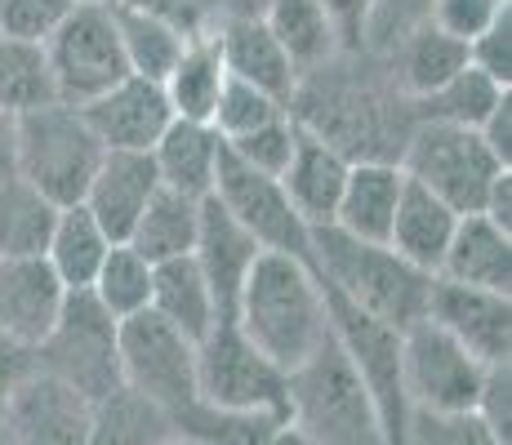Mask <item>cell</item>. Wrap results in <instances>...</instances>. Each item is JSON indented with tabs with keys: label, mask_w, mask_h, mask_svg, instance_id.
<instances>
[{
	"label": "cell",
	"mask_w": 512,
	"mask_h": 445,
	"mask_svg": "<svg viewBox=\"0 0 512 445\" xmlns=\"http://www.w3.org/2000/svg\"><path fill=\"white\" fill-rule=\"evenodd\" d=\"M236 330L285 374L299 370L330 339L326 294L308 263L263 250L236 294Z\"/></svg>",
	"instance_id": "cell-2"
},
{
	"label": "cell",
	"mask_w": 512,
	"mask_h": 445,
	"mask_svg": "<svg viewBox=\"0 0 512 445\" xmlns=\"http://www.w3.org/2000/svg\"><path fill=\"white\" fill-rule=\"evenodd\" d=\"M406 445H504L477 410H410Z\"/></svg>",
	"instance_id": "cell-40"
},
{
	"label": "cell",
	"mask_w": 512,
	"mask_h": 445,
	"mask_svg": "<svg viewBox=\"0 0 512 445\" xmlns=\"http://www.w3.org/2000/svg\"><path fill=\"white\" fill-rule=\"evenodd\" d=\"M223 9H228V14H263V5H268V0H219Z\"/></svg>",
	"instance_id": "cell-50"
},
{
	"label": "cell",
	"mask_w": 512,
	"mask_h": 445,
	"mask_svg": "<svg viewBox=\"0 0 512 445\" xmlns=\"http://www.w3.org/2000/svg\"><path fill=\"white\" fill-rule=\"evenodd\" d=\"M468 63L481 67L495 85L512 89V9H504L477 41H468Z\"/></svg>",
	"instance_id": "cell-44"
},
{
	"label": "cell",
	"mask_w": 512,
	"mask_h": 445,
	"mask_svg": "<svg viewBox=\"0 0 512 445\" xmlns=\"http://www.w3.org/2000/svg\"><path fill=\"white\" fill-rule=\"evenodd\" d=\"M112 14H116V32H121V49H125L130 72L147 76V81H165L170 67L179 63L187 32H179L170 18L152 14L143 5H125V0H112Z\"/></svg>",
	"instance_id": "cell-30"
},
{
	"label": "cell",
	"mask_w": 512,
	"mask_h": 445,
	"mask_svg": "<svg viewBox=\"0 0 512 445\" xmlns=\"http://www.w3.org/2000/svg\"><path fill=\"white\" fill-rule=\"evenodd\" d=\"M392 76H397L401 94L415 103V98L432 94V89H441L450 81L455 72H464L468 67V45L459 41V36L441 32V27H423V32H415L406 45L397 49V54L388 58Z\"/></svg>",
	"instance_id": "cell-32"
},
{
	"label": "cell",
	"mask_w": 512,
	"mask_h": 445,
	"mask_svg": "<svg viewBox=\"0 0 512 445\" xmlns=\"http://www.w3.org/2000/svg\"><path fill=\"white\" fill-rule=\"evenodd\" d=\"M76 9V0H0V36L45 41Z\"/></svg>",
	"instance_id": "cell-42"
},
{
	"label": "cell",
	"mask_w": 512,
	"mask_h": 445,
	"mask_svg": "<svg viewBox=\"0 0 512 445\" xmlns=\"http://www.w3.org/2000/svg\"><path fill=\"white\" fill-rule=\"evenodd\" d=\"M504 9H512L508 0H432V27L459 36V41H477Z\"/></svg>",
	"instance_id": "cell-43"
},
{
	"label": "cell",
	"mask_w": 512,
	"mask_h": 445,
	"mask_svg": "<svg viewBox=\"0 0 512 445\" xmlns=\"http://www.w3.org/2000/svg\"><path fill=\"white\" fill-rule=\"evenodd\" d=\"M36 365L72 383L85 401H103L121 388V321L90 290H67L54 330L36 348Z\"/></svg>",
	"instance_id": "cell-6"
},
{
	"label": "cell",
	"mask_w": 512,
	"mask_h": 445,
	"mask_svg": "<svg viewBox=\"0 0 512 445\" xmlns=\"http://www.w3.org/2000/svg\"><path fill=\"white\" fill-rule=\"evenodd\" d=\"M156 316L174 325L179 334H187L192 343H201L205 334L219 325V308H214V294L205 285L201 267H196L192 254L170 263L152 267V303H147Z\"/></svg>",
	"instance_id": "cell-25"
},
{
	"label": "cell",
	"mask_w": 512,
	"mask_h": 445,
	"mask_svg": "<svg viewBox=\"0 0 512 445\" xmlns=\"http://www.w3.org/2000/svg\"><path fill=\"white\" fill-rule=\"evenodd\" d=\"M156 192H161V174H156L152 152H107L81 205L94 214V223L107 232V241L121 245L130 241L134 223H139V214L147 210V201Z\"/></svg>",
	"instance_id": "cell-18"
},
{
	"label": "cell",
	"mask_w": 512,
	"mask_h": 445,
	"mask_svg": "<svg viewBox=\"0 0 512 445\" xmlns=\"http://www.w3.org/2000/svg\"><path fill=\"white\" fill-rule=\"evenodd\" d=\"M214 196H219L223 210H228L263 250L290 254V259L312 267V227L294 214L281 178H268V174L250 170L245 161H236L228 152V143H223L219 174H214Z\"/></svg>",
	"instance_id": "cell-12"
},
{
	"label": "cell",
	"mask_w": 512,
	"mask_h": 445,
	"mask_svg": "<svg viewBox=\"0 0 512 445\" xmlns=\"http://www.w3.org/2000/svg\"><path fill=\"white\" fill-rule=\"evenodd\" d=\"M428 321H437L450 339H459L481 365L512 361V294L477 290L446 276H432Z\"/></svg>",
	"instance_id": "cell-14"
},
{
	"label": "cell",
	"mask_w": 512,
	"mask_h": 445,
	"mask_svg": "<svg viewBox=\"0 0 512 445\" xmlns=\"http://www.w3.org/2000/svg\"><path fill=\"white\" fill-rule=\"evenodd\" d=\"M214 45H219L223 72L290 107L294 85H299V67L290 63V54L281 49V41L268 32V23L259 14H223Z\"/></svg>",
	"instance_id": "cell-19"
},
{
	"label": "cell",
	"mask_w": 512,
	"mask_h": 445,
	"mask_svg": "<svg viewBox=\"0 0 512 445\" xmlns=\"http://www.w3.org/2000/svg\"><path fill=\"white\" fill-rule=\"evenodd\" d=\"M174 437V419L134 388H116L90 405V445H161Z\"/></svg>",
	"instance_id": "cell-31"
},
{
	"label": "cell",
	"mask_w": 512,
	"mask_h": 445,
	"mask_svg": "<svg viewBox=\"0 0 512 445\" xmlns=\"http://www.w3.org/2000/svg\"><path fill=\"white\" fill-rule=\"evenodd\" d=\"M343 178H348V161H343L334 147L321 143V138L299 130L294 156L281 174V187H285V196H290L294 214L308 227L334 223V210H339V196H343Z\"/></svg>",
	"instance_id": "cell-23"
},
{
	"label": "cell",
	"mask_w": 512,
	"mask_h": 445,
	"mask_svg": "<svg viewBox=\"0 0 512 445\" xmlns=\"http://www.w3.org/2000/svg\"><path fill=\"white\" fill-rule=\"evenodd\" d=\"M259 18L268 23V32L281 41L285 54H290V63L299 67V76L330 63L334 54H343L339 32H334V23L317 0H268Z\"/></svg>",
	"instance_id": "cell-28"
},
{
	"label": "cell",
	"mask_w": 512,
	"mask_h": 445,
	"mask_svg": "<svg viewBox=\"0 0 512 445\" xmlns=\"http://www.w3.org/2000/svg\"><path fill=\"white\" fill-rule=\"evenodd\" d=\"M437 276L477 285V290L512 294V232L490 223L486 214H459Z\"/></svg>",
	"instance_id": "cell-20"
},
{
	"label": "cell",
	"mask_w": 512,
	"mask_h": 445,
	"mask_svg": "<svg viewBox=\"0 0 512 445\" xmlns=\"http://www.w3.org/2000/svg\"><path fill=\"white\" fill-rule=\"evenodd\" d=\"M263 254V245L245 232L241 223L232 219L219 205V196H205L201 201V227H196V250L192 259L201 267L205 285L214 294V308H219V321H232L236 312V294H241L245 276H250L254 259Z\"/></svg>",
	"instance_id": "cell-16"
},
{
	"label": "cell",
	"mask_w": 512,
	"mask_h": 445,
	"mask_svg": "<svg viewBox=\"0 0 512 445\" xmlns=\"http://www.w3.org/2000/svg\"><path fill=\"white\" fill-rule=\"evenodd\" d=\"M290 397V428L312 445H388L383 419L374 410L366 383L352 370L339 339L321 343L299 370L285 374Z\"/></svg>",
	"instance_id": "cell-4"
},
{
	"label": "cell",
	"mask_w": 512,
	"mask_h": 445,
	"mask_svg": "<svg viewBox=\"0 0 512 445\" xmlns=\"http://www.w3.org/2000/svg\"><path fill=\"white\" fill-rule=\"evenodd\" d=\"M481 138H486V147L499 156V161L512 170V94H504L495 103V112L481 121V130H477Z\"/></svg>",
	"instance_id": "cell-47"
},
{
	"label": "cell",
	"mask_w": 512,
	"mask_h": 445,
	"mask_svg": "<svg viewBox=\"0 0 512 445\" xmlns=\"http://www.w3.org/2000/svg\"><path fill=\"white\" fill-rule=\"evenodd\" d=\"M401 187H406V174L392 161L348 165L339 210H334V227H343L348 236H361V241L388 245V227H392V214H397Z\"/></svg>",
	"instance_id": "cell-24"
},
{
	"label": "cell",
	"mask_w": 512,
	"mask_h": 445,
	"mask_svg": "<svg viewBox=\"0 0 512 445\" xmlns=\"http://www.w3.org/2000/svg\"><path fill=\"white\" fill-rule=\"evenodd\" d=\"M0 445H14V441H9V437H5V428H0Z\"/></svg>",
	"instance_id": "cell-53"
},
{
	"label": "cell",
	"mask_w": 512,
	"mask_h": 445,
	"mask_svg": "<svg viewBox=\"0 0 512 445\" xmlns=\"http://www.w3.org/2000/svg\"><path fill=\"white\" fill-rule=\"evenodd\" d=\"M481 214H486L490 223H499L504 232H512V170H504V174L495 178V183H490Z\"/></svg>",
	"instance_id": "cell-48"
},
{
	"label": "cell",
	"mask_w": 512,
	"mask_h": 445,
	"mask_svg": "<svg viewBox=\"0 0 512 445\" xmlns=\"http://www.w3.org/2000/svg\"><path fill=\"white\" fill-rule=\"evenodd\" d=\"M277 116H285V103H277L272 94H263V89L236 81V76H228L219 89V103H214V116L210 125L219 130L223 143H232V138L259 130V125L277 121Z\"/></svg>",
	"instance_id": "cell-39"
},
{
	"label": "cell",
	"mask_w": 512,
	"mask_h": 445,
	"mask_svg": "<svg viewBox=\"0 0 512 445\" xmlns=\"http://www.w3.org/2000/svg\"><path fill=\"white\" fill-rule=\"evenodd\" d=\"M455 223H459V214L450 210L446 201H437L428 187L406 178L397 214H392V227H388V250L401 254V259L410 267H419V272L437 276L450 236H455Z\"/></svg>",
	"instance_id": "cell-21"
},
{
	"label": "cell",
	"mask_w": 512,
	"mask_h": 445,
	"mask_svg": "<svg viewBox=\"0 0 512 445\" xmlns=\"http://www.w3.org/2000/svg\"><path fill=\"white\" fill-rule=\"evenodd\" d=\"M54 205L41 192L23 183V178H5L0 183V259H32L45 254L49 227H54Z\"/></svg>",
	"instance_id": "cell-35"
},
{
	"label": "cell",
	"mask_w": 512,
	"mask_h": 445,
	"mask_svg": "<svg viewBox=\"0 0 512 445\" xmlns=\"http://www.w3.org/2000/svg\"><path fill=\"white\" fill-rule=\"evenodd\" d=\"M428 23H432V0H370L366 18H361V54L388 63Z\"/></svg>",
	"instance_id": "cell-38"
},
{
	"label": "cell",
	"mask_w": 512,
	"mask_h": 445,
	"mask_svg": "<svg viewBox=\"0 0 512 445\" xmlns=\"http://www.w3.org/2000/svg\"><path fill=\"white\" fill-rule=\"evenodd\" d=\"M290 121L312 138L343 156L348 165L357 161H401L415 112L410 98L401 94L397 76L383 58H370L361 49H343L330 63L312 67L299 76L290 98Z\"/></svg>",
	"instance_id": "cell-1"
},
{
	"label": "cell",
	"mask_w": 512,
	"mask_h": 445,
	"mask_svg": "<svg viewBox=\"0 0 512 445\" xmlns=\"http://www.w3.org/2000/svg\"><path fill=\"white\" fill-rule=\"evenodd\" d=\"M317 5L326 9V18L334 23V32H339L343 49H361V18H366L370 0H317Z\"/></svg>",
	"instance_id": "cell-46"
},
{
	"label": "cell",
	"mask_w": 512,
	"mask_h": 445,
	"mask_svg": "<svg viewBox=\"0 0 512 445\" xmlns=\"http://www.w3.org/2000/svg\"><path fill=\"white\" fill-rule=\"evenodd\" d=\"M81 116L107 152H152L156 138L174 121L161 81H147V76H125L121 85L85 103Z\"/></svg>",
	"instance_id": "cell-15"
},
{
	"label": "cell",
	"mask_w": 512,
	"mask_h": 445,
	"mask_svg": "<svg viewBox=\"0 0 512 445\" xmlns=\"http://www.w3.org/2000/svg\"><path fill=\"white\" fill-rule=\"evenodd\" d=\"M219 156H223L219 130L205 121H179V116H174L170 130L156 138V147H152L161 187H170V192H179V196H192V201L214 196Z\"/></svg>",
	"instance_id": "cell-22"
},
{
	"label": "cell",
	"mask_w": 512,
	"mask_h": 445,
	"mask_svg": "<svg viewBox=\"0 0 512 445\" xmlns=\"http://www.w3.org/2000/svg\"><path fill=\"white\" fill-rule=\"evenodd\" d=\"M45 103H58L45 45L23 41V36H0V107L9 116H23Z\"/></svg>",
	"instance_id": "cell-34"
},
{
	"label": "cell",
	"mask_w": 512,
	"mask_h": 445,
	"mask_svg": "<svg viewBox=\"0 0 512 445\" xmlns=\"http://www.w3.org/2000/svg\"><path fill=\"white\" fill-rule=\"evenodd\" d=\"M90 294L116 321H125V316L143 312L152 303V263L134 245H125V241L112 245L103 267H98V276L90 281Z\"/></svg>",
	"instance_id": "cell-36"
},
{
	"label": "cell",
	"mask_w": 512,
	"mask_h": 445,
	"mask_svg": "<svg viewBox=\"0 0 512 445\" xmlns=\"http://www.w3.org/2000/svg\"><path fill=\"white\" fill-rule=\"evenodd\" d=\"M121 383L156 401L165 414L187 410L196 397V343L152 308L121 321Z\"/></svg>",
	"instance_id": "cell-10"
},
{
	"label": "cell",
	"mask_w": 512,
	"mask_h": 445,
	"mask_svg": "<svg viewBox=\"0 0 512 445\" xmlns=\"http://www.w3.org/2000/svg\"><path fill=\"white\" fill-rule=\"evenodd\" d=\"M196 227H201V201L161 187V192L147 201V210L139 214V223H134V232H130L125 245H134V250L156 267V263H170V259L192 254L196 250Z\"/></svg>",
	"instance_id": "cell-29"
},
{
	"label": "cell",
	"mask_w": 512,
	"mask_h": 445,
	"mask_svg": "<svg viewBox=\"0 0 512 445\" xmlns=\"http://www.w3.org/2000/svg\"><path fill=\"white\" fill-rule=\"evenodd\" d=\"M281 423L268 414H241V410H219V405L192 401L187 410L174 414V432L192 437L201 445H268Z\"/></svg>",
	"instance_id": "cell-37"
},
{
	"label": "cell",
	"mask_w": 512,
	"mask_h": 445,
	"mask_svg": "<svg viewBox=\"0 0 512 445\" xmlns=\"http://www.w3.org/2000/svg\"><path fill=\"white\" fill-rule=\"evenodd\" d=\"M294 138H299V125H294L290 112H285V116H277V121L259 125V130L232 138L228 152L236 156V161L250 165V170H259L268 178H281L285 165H290V156H294Z\"/></svg>",
	"instance_id": "cell-41"
},
{
	"label": "cell",
	"mask_w": 512,
	"mask_h": 445,
	"mask_svg": "<svg viewBox=\"0 0 512 445\" xmlns=\"http://www.w3.org/2000/svg\"><path fill=\"white\" fill-rule=\"evenodd\" d=\"M67 299V285L54 276L45 254L32 259H0V334L23 348H41L54 330L58 308Z\"/></svg>",
	"instance_id": "cell-17"
},
{
	"label": "cell",
	"mask_w": 512,
	"mask_h": 445,
	"mask_svg": "<svg viewBox=\"0 0 512 445\" xmlns=\"http://www.w3.org/2000/svg\"><path fill=\"white\" fill-rule=\"evenodd\" d=\"M107 250H112V241H107V232L94 223V214L85 205H67V210L54 214V227H49L45 241V263L54 267V276L67 290H90Z\"/></svg>",
	"instance_id": "cell-26"
},
{
	"label": "cell",
	"mask_w": 512,
	"mask_h": 445,
	"mask_svg": "<svg viewBox=\"0 0 512 445\" xmlns=\"http://www.w3.org/2000/svg\"><path fill=\"white\" fill-rule=\"evenodd\" d=\"M312 272L326 290L348 299L357 312L392 325L397 334L428 316L432 276L410 267L383 241H361L334 223L312 227Z\"/></svg>",
	"instance_id": "cell-3"
},
{
	"label": "cell",
	"mask_w": 512,
	"mask_h": 445,
	"mask_svg": "<svg viewBox=\"0 0 512 445\" xmlns=\"http://www.w3.org/2000/svg\"><path fill=\"white\" fill-rule=\"evenodd\" d=\"M45 58L49 76H54L58 103L85 107L112 85H121L130 72L116 32L112 0H76V9L45 36Z\"/></svg>",
	"instance_id": "cell-8"
},
{
	"label": "cell",
	"mask_w": 512,
	"mask_h": 445,
	"mask_svg": "<svg viewBox=\"0 0 512 445\" xmlns=\"http://www.w3.org/2000/svg\"><path fill=\"white\" fill-rule=\"evenodd\" d=\"M161 445H201V441H192V437H179V432H174L170 441H161Z\"/></svg>",
	"instance_id": "cell-52"
},
{
	"label": "cell",
	"mask_w": 512,
	"mask_h": 445,
	"mask_svg": "<svg viewBox=\"0 0 512 445\" xmlns=\"http://www.w3.org/2000/svg\"><path fill=\"white\" fill-rule=\"evenodd\" d=\"M223 81H228V72H223L219 45H214V32H205V36H187L179 63L170 67V76L161 81V89H165L170 112L179 116V121H205L210 125Z\"/></svg>",
	"instance_id": "cell-27"
},
{
	"label": "cell",
	"mask_w": 512,
	"mask_h": 445,
	"mask_svg": "<svg viewBox=\"0 0 512 445\" xmlns=\"http://www.w3.org/2000/svg\"><path fill=\"white\" fill-rule=\"evenodd\" d=\"M397 165L410 183L428 187L455 214H481L490 183L508 170L477 130L437 125V121H415Z\"/></svg>",
	"instance_id": "cell-7"
},
{
	"label": "cell",
	"mask_w": 512,
	"mask_h": 445,
	"mask_svg": "<svg viewBox=\"0 0 512 445\" xmlns=\"http://www.w3.org/2000/svg\"><path fill=\"white\" fill-rule=\"evenodd\" d=\"M268 445H312V441H303V437H299V432H294V428H290V423H281V428H277V432H272V441H268Z\"/></svg>",
	"instance_id": "cell-51"
},
{
	"label": "cell",
	"mask_w": 512,
	"mask_h": 445,
	"mask_svg": "<svg viewBox=\"0 0 512 445\" xmlns=\"http://www.w3.org/2000/svg\"><path fill=\"white\" fill-rule=\"evenodd\" d=\"M472 410L486 419V428L495 432L499 441L512 445V361L486 365V379H481V392H477Z\"/></svg>",
	"instance_id": "cell-45"
},
{
	"label": "cell",
	"mask_w": 512,
	"mask_h": 445,
	"mask_svg": "<svg viewBox=\"0 0 512 445\" xmlns=\"http://www.w3.org/2000/svg\"><path fill=\"white\" fill-rule=\"evenodd\" d=\"M0 428L14 445H90V401L36 365L5 392Z\"/></svg>",
	"instance_id": "cell-13"
},
{
	"label": "cell",
	"mask_w": 512,
	"mask_h": 445,
	"mask_svg": "<svg viewBox=\"0 0 512 445\" xmlns=\"http://www.w3.org/2000/svg\"><path fill=\"white\" fill-rule=\"evenodd\" d=\"M512 89L495 85L481 67H464V72H455L441 89H432V94H423L410 103V112H415V121H437V125H464V130H481V121H486L490 112H495V103Z\"/></svg>",
	"instance_id": "cell-33"
},
{
	"label": "cell",
	"mask_w": 512,
	"mask_h": 445,
	"mask_svg": "<svg viewBox=\"0 0 512 445\" xmlns=\"http://www.w3.org/2000/svg\"><path fill=\"white\" fill-rule=\"evenodd\" d=\"M196 397L219 410L268 414L277 423L290 419L285 370L254 348L236 321H219L196 343Z\"/></svg>",
	"instance_id": "cell-9"
},
{
	"label": "cell",
	"mask_w": 512,
	"mask_h": 445,
	"mask_svg": "<svg viewBox=\"0 0 512 445\" xmlns=\"http://www.w3.org/2000/svg\"><path fill=\"white\" fill-rule=\"evenodd\" d=\"M14 165H18V116H9L5 107H0V183L18 178Z\"/></svg>",
	"instance_id": "cell-49"
},
{
	"label": "cell",
	"mask_w": 512,
	"mask_h": 445,
	"mask_svg": "<svg viewBox=\"0 0 512 445\" xmlns=\"http://www.w3.org/2000/svg\"><path fill=\"white\" fill-rule=\"evenodd\" d=\"M486 365L437 321H415L401 330V388L410 410H472Z\"/></svg>",
	"instance_id": "cell-11"
},
{
	"label": "cell",
	"mask_w": 512,
	"mask_h": 445,
	"mask_svg": "<svg viewBox=\"0 0 512 445\" xmlns=\"http://www.w3.org/2000/svg\"><path fill=\"white\" fill-rule=\"evenodd\" d=\"M107 147L85 125L81 107L45 103L36 112L18 116V165L14 174L32 192H41L54 210L81 205L90 192V178L103 165Z\"/></svg>",
	"instance_id": "cell-5"
}]
</instances>
